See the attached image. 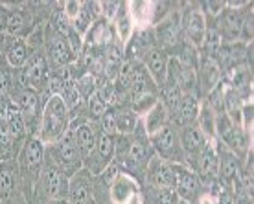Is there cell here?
I'll use <instances>...</instances> for the list:
<instances>
[{
    "label": "cell",
    "mask_w": 254,
    "mask_h": 204,
    "mask_svg": "<svg viewBox=\"0 0 254 204\" xmlns=\"http://www.w3.org/2000/svg\"><path fill=\"white\" fill-rule=\"evenodd\" d=\"M149 142L153 144L155 151L159 153V158L164 162H177V153H179V138L173 127L164 125V127L157 131L155 134L149 136Z\"/></svg>",
    "instance_id": "5b68a950"
},
{
    "label": "cell",
    "mask_w": 254,
    "mask_h": 204,
    "mask_svg": "<svg viewBox=\"0 0 254 204\" xmlns=\"http://www.w3.org/2000/svg\"><path fill=\"white\" fill-rule=\"evenodd\" d=\"M199 204H217V201L212 197V195H208V193H206V195H203V197L199 199Z\"/></svg>",
    "instance_id": "7dc6e473"
},
{
    "label": "cell",
    "mask_w": 254,
    "mask_h": 204,
    "mask_svg": "<svg viewBox=\"0 0 254 204\" xmlns=\"http://www.w3.org/2000/svg\"><path fill=\"white\" fill-rule=\"evenodd\" d=\"M52 204H66V201H61V199H58V201H54Z\"/></svg>",
    "instance_id": "681fc988"
},
{
    "label": "cell",
    "mask_w": 254,
    "mask_h": 204,
    "mask_svg": "<svg viewBox=\"0 0 254 204\" xmlns=\"http://www.w3.org/2000/svg\"><path fill=\"white\" fill-rule=\"evenodd\" d=\"M124 66V59H122V51L116 48L115 45L109 46L107 53H105V59H103V70H105V76L109 79H116L118 72L122 70Z\"/></svg>",
    "instance_id": "f1b7e54d"
},
{
    "label": "cell",
    "mask_w": 254,
    "mask_h": 204,
    "mask_svg": "<svg viewBox=\"0 0 254 204\" xmlns=\"http://www.w3.org/2000/svg\"><path fill=\"white\" fill-rule=\"evenodd\" d=\"M217 156H219V173H217V177L229 180V182L236 180V177L240 175V164H238L236 153H232L230 149H223V151L217 149Z\"/></svg>",
    "instance_id": "ffe728a7"
},
{
    "label": "cell",
    "mask_w": 254,
    "mask_h": 204,
    "mask_svg": "<svg viewBox=\"0 0 254 204\" xmlns=\"http://www.w3.org/2000/svg\"><path fill=\"white\" fill-rule=\"evenodd\" d=\"M151 204H181V199L172 188H164V190H157Z\"/></svg>",
    "instance_id": "f35d334b"
},
{
    "label": "cell",
    "mask_w": 254,
    "mask_h": 204,
    "mask_svg": "<svg viewBox=\"0 0 254 204\" xmlns=\"http://www.w3.org/2000/svg\"><path fill=\"white\" fill-rule=\"evenodd\" d=\"M74 50H72V46L63 35H54V37L48 41V59H50V63L54 66H58V68H63L66 64H70L74 61Z\"/></svg>",
    "instance_id": "8fae6325"
},
{
    "label": "cell",
    "mask_w": 254,
    "mask_h": 204,
    "mask_svg": "<svg viewBox=\"0 0 254 204\" xmlns=\"http://www.w3.org/2000/svg\"><path fill=\"white\" fill-rule=\"evenodd\" d=\"M168 112H170V110L166 108L164 103L157 102L149 110H147L146 114H144V129H146L147 138H149L151 134L157 133V131H160L164 125H168V123H166V121H168Z\"/></svg>",
    "instance_id": "e0dca14e"
},
{
    "label": "cell",
    "mask_w": 254,
    "mask_h": 204,
    "mask_svg": "<svg viewBox=\"0 0 254 204\" xmlns=\"http://www.w3.org/2000/svg\"><path fill=\"white\" fill-rule=\"evenodd\" d=\"M61 100L64 102V105H66V108L70 110H74V108L79 107V103H81V92H79V89H77L76 81H72V79H68L66 83L63 85V90H61Z\"/></svg>",
    "instance_id": "836d02e7"
},
{
    "label": "cell",
    "mask_w": 254,
    "mask_h": 204,
    "mask_svg": "<svg viewBox=\"0 0 254 204\" xmlns=\"http://www.w3.org/2000/svg\"><path fill=\"white\" fill-rule=\"evenodd\" d=\"M179 146L183 147V151H185L188 156H193L197 158L201 151H203L206 144H208V138L201 133V129L197 127V125H186L181 133H179Z\"/></svg>",
    "instance_id": "9c48e42d"
},
{
    "label": "cell",
    "mask_w": 254,
    "mask_h": 204,
    "mask_svg": "<svg viewBox=\"0 0 254 204\" xmlns=\"http://www.w3.org/2000/svg\"><path fill=\"white\" fill-rule=\"evenodd\" d=\"M217 204H236V197L229 192H223V193H219Z\"/></svg>",
    "instance_id": "f6af8a7d"
},
{
    "label": "cell",
    "mask_w": 254,
    "mask_h": 204,
    "mask_svg": "<svg viewBox=\"0 0 254 204\" xmlns=\"http://www.w3.org/2000/svg\"><path fill=\"white\" fill-rule=\"evenodd\" d=\"M116 20V33H118V37L124 45H127L131 37H133V30H134V24H133V19H131V15H129V9H127V2L120 4V9H118V15L115 17Z\"/></svg>",
    "instance_id": "cb8c5ba5"
},
{
    "label": "cell",
    "mask_w": 254,
    "mask_h": 204,
    "mask_svg": "<svg viewBox=\"0 0 254 204\" xmlns=\"http://www.w3.org/2000/svg\"><path fill=\"white\" fill-rule=\"evenodd\" d=\"M140 193L138 182L127 175V173H118L111 184V199L115 204H127L134 195Z\"/></svg>",
    "instance_id": "52a82bcc"
},
{
    "label": "cell",
    "mask_w": 254,
    "mask_h": 204,
    "mask_svg": "<svg viewBox=\"0 0 254 204\" xmlns=\"http://www.w3.org/2000/svg\"><path fill=\"white\" fill-rule=\"evenodd\" d=\"M74 134H76V144H77V149H79L81 162H83V160L89 158L90 153L94 151L98 134H96L94 127H92L90 123H81V125L74 131Z\"/></svg>",
    "instance_id": "ac0fdd59"
},
{
    "label": "cell",
    "mask_w": 254,
    "mask_h": 204,
    "mask_svg": "<svg viewBox=\"0 0 254 204\" xmlns=\"http://www.w3.org/2000/svg\"><path fill=\"white\" fill-rule=\"evenodd\" d=\"M6 59L13 68H17V70L24 68L28 61H30V57H28V45L22 39H13L6 48Z\"/></svg>",
    "instance_id": "7402d4cb"
},
{
    "label": "cell",
    "mask_w": 254,
    "mask_h": 204,
    "mask_svg": "<svg viewBox=\"0 0 254 204\" xmlns=\"http://www.w3.org/2000/svg\"><path fill=\"white\" fill-rule=\"evenodd\" d=\"M197 166H199V173L204 180H212L217 177L219 156H217V147L214 146V140H210L206 147L201 151V154L197 156Z\"/></svg>",
    "instance_id": "4fadbf2b"
},
{
    "label": "cell",
    "mask_w": 254,
    "mask_h": 204,
    "mask_svg": "<svg viewBox=\"0 0 254 204\" xmlns=\"http://www.w3.org/2000/svg\"><path fill=\"white\" fill-rule=\"evenodd\" d=\"M102 133L109 134L115 138L118 134V129H116V114H115V108H107V112L102 116Z\"/></svg>",
    "instance_id": "ab89813d"
},
{
    "label": "cell",
    "mask_w": 254,
    "mask_h": 204,
    "mask_svg": "<svg viewBox=\"0 0 254 204\" xmlns=\"http://www.w3.org/2000/svg\"><path fill=\"white\" fill-rule=\"evenodd\" d=\"M9 87H11V76H9V72L4 66H0V96L7 94Z\"/></svg>",
    "instance_id": "7bdbcfd3"
},
{
    "label": "cell",
    "mask_w": 254,
    "mask_h": 204,
    "mask_svg": "<svg viewBox=\"0 0 254 204\" xmlns=\"http://www.w3.org/2000/svg\"><path fill=\"white\" fill-rule=\"evenodd\" d=\"M199 108L201 107H199V102H197L195 94H191V92L183 94L177 108H175L179 112V121L185 123V125H191V123L197 120V116H199Z\"/></svg>",
    "instance_id": "d6986e66"
},
{
    "label": "cell",
    "mask_w": 254,
    "mask_h": 204,
    "mask_svg": "<svg viewBox=\"0 0 254 204\" xmlns=\"http://www.w3.org/2000/svg\"><path fill=\"white\" fill-rule=\"evenodd\" d=\"M90 201V171H79L74 175L70 184V203L89 204Z\"/></svg>",
    "instance_id": "9a60e30c"
},
{
    "label": "cell",
    "mask_w": 254,
    "mask_h": 204,
    "mask_svg": "<svg viewBox=\"0 0 254 204\" xmlns=\"http://www.w3.org/2000/svg\"><path fill=\"white\" fill-rule=\"evenodd\" d=\"M157 33H159V39L164 43L166 46H170L175 43V39H177V28L173 24L172 20H164V22H160L159 28H157Z\"/></svg>",
    "instance_id": "8d00e7d4"
},
{
    "label": "cell",
    "mask_w": 254,
    "mask_h": 204,
    "mask_svg": "<svg viewBox=\"0 0 254 204\" xmlns=\"http://www.w3.org/2000/svg\"><path fill=\"white\" fill-rule=\"evenodd\" d=\"M58 158L59 164L66 173H74L76 175L79 169H81V154H79V149H77L76 144V134H74V129H66V133L63 134V138L58 142ZM61 169V171H63Z\"/></svg>",
    "instance_id": "277c9868"
},
{
    "label": "cell",
    "mask_w": 254,
    "mask_h": 204,
    "mask_svg": "<svg viewBox=\"0 0 254 204\" xmlns=\"http://www.w3.org/2000/svg\"><path fill=\"white\" fill-rule=\"evenodd\" d=\"M149 83H153V79L147 74L146 66L140 63L131 64V81H129V89H127L131 102H136V100L147 96V94H153Z\"/></svg>",
    "instance_id": "30bf717a"
},
{
    "label": "cell",
    "mask_w": 254,
    "mask_h": 204,
    "mask_svg": "<svg viewBox=\"0 0 254 204\" xmlns=\"http://www.w3.org/2000/svg\"><path fill=\"white\" fill-rule=\"evenodd\" d=\"M199 129L201 133L208 138V140H214L216 136V112H214V107L206 103L203 107L199 108Z\"/></svg>",
    "instance_id": "83f0119b"
},
{
    "label": "cell",
    "mask_w": 254,
    "mask_h": 204,
    "mask_svg": "<svg viewBox=\"0 0 254 204\" xmlns=\"http://www.w3.org/2000/svg\"><path fill=\"white\" fill-rule=\"evenodd\" d=\"M127 204H144V199H142V193H138V195H134L133 199H131V201H129V203Z\"/></svg>",
    "instance_id": "c3c4849f"
},
{
    "label": "cell",
    "mask_w": 254,
    "mask_h": 204,
    "mask_svg": "<svg viewBox=\"0 0 254 204\" xmlns=\"http://www.w3.org/2000/svg\"><path fill=\"white\" fill-rule=\"evenodd\" d=\"M4 114H6V129L9 136L13 138H20L26 131V121H24V116L22 112L19 110V107L15 105H9V107L4 110Z\"/></svg>",
    "instance_id": "484cf974"
},
{
    "label": "cell",
    "mask_w": 254,
    "mask_h": 204,
    "mask_svg": "<svg viewBox=\"0 0 254 204\" xmlns=\"http://www.w3.org/2000/svg\"><path fill=\"white\" fill-rule=\"evenodd\" d=\"M116 154V142L113 136H109L105 133L98 134V140H96V147L94 151L90 153V156L87 160V167H89L90 173H98L105 171L111 164H113V158Z\"/></svg>",
    "instance_id": "3957f363"
},
{
    "label": "cell",
    "mask_w": 254,
    "mask_h": 204,
    "mask_svg": "<svg viewBox=\"0 0 254 204\" xmlns=\"http://www.w3.org/2000/svg\"><path fill=\"white\" fill-rule=\"evenodd\" d=\"M206 9H208V13L210 15H221V11H225L227 9V4L225 2H206Z\"/></svg>",
    "instance_id": "ee69618b"
},
{
    "label": "cell",
    "mask_w": 254,
    "mask_h": 204,
    "mask_svg": "<svg viewBox=\"0 0 254 204\" xmlns=\"http://www.w3.org/2000/svg\"><path fill=\"white\" fill-rule=\"evenodd\" d=\"M147 177L157 190H164V188L173 190V186H175V175H173L172 164L164 162L159 156H153L147 162Z\"/></svg>",
    "instance_id": "8992f818"
},
{
    "label": "cell",
    "mask_w": 254,
    "mask_h": 204,
    "mask_svg": "<svg viewBox=\"0 0 254 204\" xmlns=\"http://www.w3.org/2000/svg\"><path fill=\"white\" fill-rule=\"evenodd\" d=\"M92 26V4L89 2H81V7H79V13L77 17L72 20V28L76 30V33L81 37L89 32V28Z\"/></svg>",
    "instance_id": "1f68e13d"
},
{
    "label": "cell",
    "mask_w": 254,
    "mask_h": 204,
    "mask_svg": "<svg viewBox=\"0 0 254 204\" xmlns=\"http://www.w3.org/2000/svg\"><path fill=\"white\" fill-rule=\"evenodd\" d=\"M216 134H219V140L229 147L230 151L232 149H238L242 144V138H240V129H236V123L229 118L227 112L216 116Z\"/></svg>",
    "instance_id": "7c38bea8"
},
{
    "label": "cell",
    "mask_w": 254,
    "mask_h": 204,
    "mask_svg": "<svg viewBox=\"0 0 254 204\" xmlns=\"http://www.w3.org/2000/svg\"><path fill=\"white\" fill-rule=\"evenodd\" d=\"M24 26V15L22 11H9L7 13V19H6V33L7 35H17V33L22 30Z\"/></svg>",
    "instance_id": "74e56055"
},
{
    "label": "cell",
    "mask_w": 254,
    "mask_h": 204,
    "mask_svg": "<svg viewBox=\"0 0 254 204\" xmlns=\"http://www.w3.org/2000/svg\"><path fill=\"white\" fill-rule=\"evenodd\" d=\"M6 19H7V13L4 11V7L0 6V33L6 32Z\"/></svg>",
    "instance_id": "bcb514c9"
},
{
    "label": "cell",
    "mask_w": 254,
    "mask_h": 204,
    "mask_svg": "<svg viewBox=\"0 0 254 204\" xmlns=\"http://www.w3.org/2000/svg\"><path fill=\"white\" fill-rule=\"evenodd\" d=\"M43 158H45V144L41 142L39 136L30 138L24 147V153H22V160L28 166V169H37L43 164Z\"/></svg>",
    "instance_id": "603a6c76"
},
{
    "label": "cell",
    "mask_w": 254,
    "mask_h": 204,
    "mask_svg": "<svg viewBox=\"0 0 254 204\" xmlns=\"http://www.w3.org/2000/svg\"><path fill=\"white\" fill-rule=\"evenodd\" d=\"M243 20L240 11H223V33L229 41H234L242 35Z\"/></svg>",
    "instance_id": "4dcf8cb0"
},
{
    "label": "cell",
    "mask_w": 254,
    "mask_h": 204,
    "mask_svg": "<svg viewBox=\"0 0 254 204\" xmlns=\"http://www.w3.org/2000/svg\"><path fill=\"white\" fill-rule=\"evenodd\" d=\"M221 79V72H219V66L212 57L203 59L201 63V83H203V89L206 92H212L216 89L217 83Z\"/></svg>",
    "instance_id": "d4e9b609"
},
{
    "label": "cell",
    "mask_w": 254,
    "mask_h": 204,
    "mask_svg": "<svg viewBox=\"0 0 254 204\" xmlns=\"http://www.w3.org/2000/svg\"><path fill=\"white\" fill-rule=\"evenodd\" d=\"M116 129H118V133H134V129H136V114L133 112V108H122L116 112Z\"/></svg>",
    "instance_id": "e575fe53"
},
{
    "label": "cell",
    "mask_w": 254,
    "mask_h": 204,
    "mask_svg": "<svg viewBox=\"0 0 254 204\" xmlns=\"http://www.w3.org/2000/svg\"><path fill=\"white\" fill-rule=\"evenodd\" d=\"M146 70L147 74L151 76L153 83L162 85L166 83V76H168V63H170V57L162 48H151L146 55Z\"/></svg>",
    "instance_id": "ba28073f"
},
{
    "label": "cell",
    "mask_w": 254,
    "mask_h": 204,
    "mask_svg": "<svg viewBox=\"0 0 254 204\" xmlns=\"http://www.w3.org/2000/svg\"><path fill=\"white\" fill-rule=\"evenodd\" d=\"M109 108V103L107 100L103 98V94L100 90H96L94 94L89 98V114L90 118H94V120H102V116L107 112Z\"/></svg>",
    "instance_id": "d590c367"
},
{
    "label": "cell",
    "mask_w": 254,
    "mask_h": 204,
    "mask_svg": "<svg viewBox=\"0 0 254 204\" xmlns=\"http://www.w3.org/2000/svg\"><path fill=\"white\" fill-rule=\"evenodd\" d=\"M185 30L188 39L191 41L193 46H201L204 43V37H206V19H204V13L199 11V9H193L186 15L185 20Z\"/></svg>",
    "instance_id": "5bb4252c"
},
{
    "label": "cell",
    "mask_w": 254,
    "mask_h": 204,
    "mask_svg": "<svg viewBox=\"0 0 254 204\" xmlns=\"http://www.w3.org/2000/svg\"><path fill=\"white\" fill-rule=\"evenodd\" d=\"M37 105H39V96L35 90L28 89L19 92V96H17V107L22 112V116H30L32 118L35 114V110H37Z\"/></svg>",
    "instance_id": "d6a6232c"
},
{
    "label": "cell",
    "mask_w": 254,
    "mask_h": 204,
    "mask_svg": "<svg viewBox=\"0 0 254 204\" xmlns=\"http://www.w3.org/2000/svg\"><path fill=\"white\" fill-rule=\"evenodd\" d=\"M68 129V108L61 96H50L43 108L41 133L39 138L43 144H58Z\"/></svg>",
    "instance_id": "6da1fadb"
},
{
    "label": "cell",
    "mask_w": 254,
    "mask_h": 204,
    "mask_svg": "<svg viewBox=\"0 0 254 204\" xmlns=\"http://www.w3.org/2000/svg\"><path fill=\"white\" fill-rule=\"evenodd\" d=\"M26 74L30 77V85L33 89H43L46 77H48V59L45 57V53H35L28 61Z\"/></svg>",
    "instance_id": "2e32d148"
},
{
    "label": "cell",
    "mask_w": 254,
    "mask_h": 204,
    "mask_svg": "<svg viewBox=\"0 0 254 204\" xmlns=\"http://www.w3.org/2000/svg\"><path fill=\"white\" fill-rule=\"evenodd\" d=\"M64 7V15H66V19L72 22V20L77 17V13H79V7H81V2H74V0H70V2H64L63 4Z\"/></svg>",
    "instance_id": "b9f144b4"
},
{
    "label": "cell",
    "mask_w": 254,
    "mask_h": 204,
    "mask_svg": "<svg viewBox=\"0 0 254 204\" xmlns=\"http://www.w3.org/2000/svg\"><path fill=\"white\" fill-rule=\"evenodd\" d=\"M45 184H46V193H48V197L54 199V201H58V199L61 197L63 190H64L63 171L56 166L48 167V169H46Z\"/></svg>",
    "instance_id": "4316f807"
},
{
    "label": "cell",
    "mask_w": 254,
    "mask_h": 204,
    "mask_svg": "<svg viewBox=\"0 0 254 204\" xmlns=\"http://www.w3.org/2000/svg\"><path fill=\"white\" fill-rule=\"evenodd\" d=\"M113 41V30L105 19H98L96 22H92V26L87 32V45L92 46H103L109 45Z\"/></svg>",
    "instance_id": "44dd1931"
},
{
    "label": "cell",
    "mask_w": 254,
    "mask_h": 204,
    "mask_svg": "<svg viewBox=\"0 0 254 204\" xmlns=\"http://www.w3.org/2000/svg\"><path fill=\"white\" fill-rule=\"evenodd\" d=\"M173 175H175V186L173 190L186 203H193L199 193H201V180L195 171H191L190 167L183 166V164H172Z\"/></svg>",
    "instance_id": "7a4b0ae2"
},
{
    "label": "cell",
    "mask_w": 254,
    "mask_h": 204,
    "mask_svg": "<svg viewBox=\"0 0 254 204\" xmlns=\"http://www.w3.org/2000/svg\"><path fill=\"white\" fill-rule=\"evenodd\" d=\"M13 190V173L9 169L0 171V199H7Z\"/></svg>",
    "instance_id": "60d3db41"
},
{
    "label": "cell",
    "mask_w": 254,
    "mask_h": 204,
    "mask_svg": "<svg viewBox=\"0 0 254 204\" xmlns=\"http://www.w3.org/2000/svg\"><path fill=\"white\" fill-rule=\"evenodd\" d=\"M127 160L133 166H144L147 164V144L144 138H133L127 146Z\"/></svg>",
    "instance_id": "f546056e"
}]
</instances>
